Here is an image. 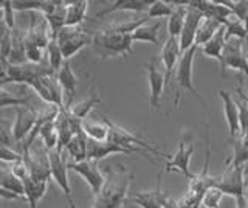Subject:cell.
Wrapping results in <instances>:
<instances>
[{
	"instance_id": "1",
	"label": "cell",
	"mask_w": 248,
	"mask_h": 208,
	"mask_svg": "<svg viewBox=\"0 0 248 208\" xmlns=\"http://www.w3.org/2000/svg\"><path fill=\"white\" fill-rule=\"evenodd\" d=\"M130 183L132 174L126 166L118 165L115 169H108L104 187L93 199L92 208H123L124 204H127Z\"/></svg>"
},
{
	"instance_id": "2",
	"label": "cell",
	"mask_w": 248,
	"mask_h": 208,
	"mask_svg": "<svg viewBox=\"0 0 248 208\" xmlns=\"http://www.w3.org/2000/svg\"><path fill=\"white\" fill-rule=\"evenodd\" d=\"M93 48L96 50V53L103 59L123 58L132 53V48H134V37H132V34L118 33L116 30L112 28V25H108L95 34Z\"/></svg>"
},
{
	"instance_id": "3",
	"label": "cell",
	"mask_w": 248,
	"mask_h": 208,
	"mask_svg": "<svg viewBox=\"0 0 248 208\" xmlns=\"http://www.w3.org/2000/svg\"><path fill=\"white\" fill-rule=\"evenodd\" d=\"M197 51H199L197 47H192L191 50L183 53L182 58H180V63H178V65H177V70H175L177 89H175V96H174V111H177L178 106H180L182 95L185 94V92H191V94L202 103L203 109L206 111L205 99L202 98L199 90L196 89V86H194V59H196Z\"/></svg>"
},
{
	"instance_id": "4",
	"label": "cell",
	"mask_w": 248,
	"mask_h": 208,
	"mask_svg": "<svg viewBox=\"0 0 248 208\" xmlns=\"http://www.w3.org/2000/svg\"><path fill=\"white\" fill-rule=\"evenodd\" d=\"M103 120L107 123V126H108V140H110L112 143L123 146V148L129 149L132 154H134V152L144 154V151H147L149 154H152V156H158V157L166 159V160L170 159V156H168L166 152H163L161 149H158L157 146L147 143L146 140H143L141 137L132 134L130 130L124 129L123 126L110 121V120H108V117H106V115H103Z\"/></svg>"
},
{
	"instance_id": "5",
	"label": "cell",
	"mask_w": 248,
	"mask_h": 208,
	"mask_svg": "<svg viewBox=\"0 0 248 208\" xmlns=\"http://www.w3.org/2000/svg\"><path fill=\"white\" fill-rule=\"evenodd\" d=\"M93 39H95V34L85 32L82 25L62 28L56 37L65 61H70V58L75 56L76 53H79L87 45H93Z\"/></svg>"
},
{
	"instance_id": "6",
	"label": "cell",
	"mask_w": 248,
	"mask_h": 208,
	"mask_svg": "<svg viewBox=\"0 0 248 208\" xmlns=\"http://www.w3.org/2000/svg\"><path fill=\"white\" fill-rule=\"evenodd\" d=\"M45 75H56L50 67H41L34 64H23V65H6L2 67V80L0 84L5 87L6 82L14 84H25L31 86V82H34L37 78Z\"/></svg>"
},
{
	"instance_id": "7",
	"label": "cell",
	"mask_w": 248,
	"mask_h": 208,
	"mask_svg": "<svg viewBox=\"0 0 248 208\" xmlns=\"http://www.w3.org/2000/svg\"><path fill=\"white\" fill-rule=\"evenodd\" d=\"M48 160H50V168H51V179L56 182L58 187L64 192V197L70 208H78L76 202L72 196V188H70V180H68V161L64 151H59L58 148L48 151Z\"/></svg>"
},
{
	"instance_id": "8",
	"label": "cell",
	"mask_w": 248,
	"mask_h": 208,
	"mask_svg": "<svg viewBox=\"0 0 248 208\" xmlns=\"http://www.w3.org/2000/svg\"><path fill=\"white\" fill-rule=\"evenodd\" d=\"M245 166H230L223 174L213 177V187L219 188L225 196L242 197L245 196Z\"/></svg>"
},
{
	"instance_id": "9",
	"label": "cell",
	"mask_w": 248,
	"mask_h": 208,
	"mask_svg": "<svg viewBox=\"0 0 248 208\" xmlns=\"http://www.w3.org/2000/svg\"><path fill=\"white\" fill-rule=\"evenodd\" d=\"M222 58V75H225L227 68H231V70L240 72L248 76V53L245 50L244 41L230 39L225 45Z\"/></svg>"
},
{
	"instance_id": "10",
	"label": "cell",
	"mask_w": 248,
	"mask_h": 208,
	"mask_svg": "<svg viewBox=\"0 0 248 208\" xmlns=\"http://www.w3.org/2000/svg\"><path fill=\"white\" fill-rule=\"evenodd\" d=\"M194 144L191 140V135L189 134H185L180 142H178V148L175 151L174 156H170V159L166 161V171L168 173H180L183 176L188 177V180L192 177L194 173H191V157L194 154Z\"/></svg>"
},
{
	"instance_id": "11",
	"label": "cell",
	"mask_w": 248,
	"mask_h": 208,
	"mask_svg": "<svg viewBox=\"0 0 248 208\" xmlns=\"http://www.w3.org/2000/svg\"><path fill=\"white\" fill-rule=\"evenodd\" d=\"M31 89L41 96L46 104L56 106V107H65V99H64V92L58 81L56 75H45L37 78L34 82H31Z\"/></svg>"
},
{
	"instance_id": "12",
	"label": "cell",
	"mask_w": 248,
	"mask_h": 208,
	"mask_svg": "<svg viewBox=\"0 0 248 208\" xmlns=\"http://www.w3.org/2000/svg\"><path fill=\"white\" fill-rule=\"evenodd\" d=\"M70 171H75L78 176H81L82 179L87 182L93 194H99V191L103 190L106 183V174L98 168V161L95 160H84L78 161V163H68Z\"/></svg>"
},
{
	"instance_id": "13",
	"label": "cell",
	"mask_w": 248,
	"mask_h": 208,
	"mask_svg": "<svg viewBox=\"0 0 248 208\" xmlns=\"http://www.w3.org/2000/svg\"><path fill=\"white\" fill-rule=\"evenodd\" d=\"M14 111H16V120L13 125V134H14L16 143L20 144L30 135L31 130L34 129L36 123L39 120V113L41 112L31 109L28 106L16 107Z\"/></svg>"
},
{
	"instance_id": "14",
	"label": "cell",
	"mask_w": 248,
	"mask_h": 208,
	"mask_svg": "<svg viewBox=\"0 0 248 208\" xmlns=\"http://www.w3.org/2000/svg\"><path fill=\"white\" fill-rule=\"evenodd\" d=\"M203 14H202L196 6H192L191 2H188V11H186V20H185V27L183 32L178 37L180 41V48L182 53H186L191 50L192 47H196V36H197V30L203 20Z\"/></svg>"
},
{
	"instance_id": "15",
	"label": "cell",
	"mask_w": 248,
	"mask_h": 208,
	"mask_svg": "<svg viewBox=\"0 0 248 208\" xmlns=\"http://www.w3.org/2000/svg\"><path fill=\"white\" fill-rule=\"evenodd\" d=\"M147 68V81H149V104L152 109L158 111L161 104V95L163 89L166 86V76L165 70H160V67L157 65V61H151L149 64H146Z\"/></svg>"
},
{
	"instance_id": "16",
	"label": "cell",
	"mask_w": 248,
	"mask_h": 208,
	"mask_svg": "<svg viewBox=\"0 0 248 208\" xmlns=\"http://www.w3.org/2000/svg\"><path fill=\"white\" fill-rule=\"evenodd\" d=\"M182 48H180V41L177 37H168L166 42L163 44L161 48V63L163 68H165V76H166V86L172 81L174 70H177V65L180 63L182 58Z\"/></svg>"
},
{
	"instance_id": "17",
	"label": "cell",
	"mask_w": 248,
	"mask_h": 208,
	"mask_svg": "<svg viewBox=\"0 0 248 208\" xmlns=\"http://www.w3.org/2000/svg\"><path fill=\"white\" fill-rule=\"evenodd\" d=\"M219 96L223 103V112H225V118H227L230 137L236 140L237 137H240V118H239V107L236 103V98L228 90H220Z\"/></svg>"
},
{
	"instance_id": "18",
	"label": "cell",
	"mask_w": 248,
	"mask_h": 208,
	"mask_svg": "<svg viewBox=\"0 0 248 208\" xmlns=\"http://www.w3.org/2000/svg\"><path fill=\"white\" fill-rule=\"evenodd\" d=\"M56 76H58V81L62 87V92H64L65 107L68 109V107L73 106V98H75L76 89H78V78L73 73V68H72V64H70V61H65L64 65H62V68Z\"/></svg>"
},
{
	"instance_id": "19",
	"label": "cell",
	"mask_w": 248,
	"mask_h": 208,
	"mask_svg": "<svg viewBox=\"0 0 248 208\" xmlns=\"http://www.w3.org/2000/svg\"><path fill=\"white\" fill-rule=\"evenodd\" d=\"M192 6H196V8L203 14L205 17H211V19H216L225 24V20L230 19L232 16L231 10L228 8L227 5L223 2H209V0H194L191 2Z\"/></svg>"
},
{
	"instance_id": "20",
	"label": "cell",
	"mask_w": 248,
	"mask_h": 208,
	"mask_svg": "<svg viewBox=\"0 0 248 208\" xmlns=\"http://www.w3.org/2000/svg\"><path fill=\"white\" fill-rule=\"evenodd\" d=\"M154 3V0H116L112 3V6L98 11L95 14V17H104L108 16L112 13H120V11H130V13H143V11H149L151 5Z\"/></svg>"
},
{
	"instance_id": "21",
	"label": "cell",
	"mask_w": 248,
	"mask_h": 208,
	"mask_svg": "<svg viewBox=\"0 0 248 208\" xmlns=\"http://www.w3.org/2000/svg\"><path fill=\"white\" fill-rule=\"evenodd\" d=\"M112 154H132L129 149L123 148V146H118L112 143L110 140L106 142H95L89 138V151H87V160H95L99 161Z\"/></svg>"
},
{
	"instance_id": "22",
	"label": "cell",
	"mask_w": 248,
	"mask_h": 208,
	"mask_svg": "<svg viewBox=\"0 0 248 208\" xmlns=\"http://www.w3.org/2000/svg\"><path fill=\"white\" fill-rule=\"evenodd\" d=\"M227 32H225V25L219 30V33H217L211 41L206 42L203 47H200L199 50L203 53L206 58H211L214 61L220 64L222 67V55H223V50H225V45H227Z\"/></svg>"
},
{
	"instance_id": "23",
	"label": "cell",
	"mask_w": 248,
	"mask_h": 208,
	"mask_svg": "<svg viewBox=\"0 0 248 208\" xmlns=\"http://www.w3.org/2000/svg\"><path fill=\"white\" fill-rule=\"evenodd\" d=\"M209 146H206V157H205V163L202 168L200 173H194L192 177L189 179V188L188 191L197 192V194L203 196V192L213 187V177L208 174V166H209Z\"/></svg>"
},
{
	"instance_id": "24",
	"label": "cell",
	"mask_w": 248,
	"mask_h": 208,
	"mask_svg": "<svg viewBox=\"0 0 248 208\" xmlns=\"http://www.w3.org/2000/svg\"><path fill=\"white\" fill-rule=\"evenodd\" d=\"M161 194L160 183L155 185L154 190L149 191H138L134 196L127 199L129 204H137L140 208H163L161 207Z\"/></svg>"
},
{
	"instance_id": "25",
	"label": "cell",
	"mask_w": 248,
	"mask_h": 208,
	"mask_svg": "<svg viewBox=\"0 0 248 208\" xmlns=\"http://www.w3.org/2000/svg\"><path fill=\"white\" fill-rule=\"evenodd\" d=\"M87 151H89V137L84 134L75 135L72 142L67 144L64 152L70 157L68 163H78V161L87 160Z\"/></svg>"
},
{
	"instance_id": "26",
	"label": "cell",
	"mask_w": 248,
	"mask_h": 208,
	"mask_svg": "<svg viewBox=\"0 0 248 208\" xmlns=\"http://www.w3.org/2000/svg\"><path fill=\"white\" fill-rule=\"evenodd\" d=\"M186 11H188V2H174V13L168 19V33L169 37H180L185 20H186Z\"/></svg>"
},
{
	"instance_id": "27",
	"label": "cell",
	"mask_w": 248,
	"mask_h": 208,
	"mask_svg": "<svg viewBox=\"0 0 248 208\" xmlns=\"http://www.w3.org/2000/svg\"><path fill=\"white\" fill-rule=\"evenodd\" d=\"M23 185H25V200L28 202L30 208H37V204L46 194L48 182H36L28 176L23 179Z\"/></svg>"
},
{
	"instance_id": "28",
	"label": "cell",
	"mask_w": 248,
	"mask_h": 208,
	"mask_svg": "<svg viewBox=\"0 0 248 208\" xmlns=\"http://www.w3.org/2000/svg\"><path fill=\"white\" fill-rule=\"evenodd\" d=\"M223 27L222 22L211 19V17H203L202 24L197 30V36H196V47L200 48L203 47L206 42H209L213 37L219 33V30Z\"/></svg>"
},
{
	"instance_id": "29",
	"label": "cell",
	"mask_w": 248,
	"mask_h": 208,
	"mask_svg": "<svg viewBox=\"0 0 248 208\" xmlns=\"http://www.w3.org/2000/svg\"><path fill=\"white\" fill-rule=\"evenodd\" d=\"M101 103V98L99 95L96 94V90L95 89H92L90 92V95L82 99V101H78V103H73L72 107H68V112L73 115V117L76 118H79V120H87L89 117V113L95 109V107Z\"/></svg>"
},
{
	"instance_id": "30",
	"label": "cell",
	"mask_w": 248,
	"mask_h": 208,
	"mask_svg": "<svg viewBox=\"0 0 248 208\" xmlns=\"http://www.w3.org/2000/svg\"><path fill=\"white\" fill-rule=\"evenodd\" d=\"M89 10L87 0H76V2H68L67 5V17H65V27H81L85 20Z\"/></svg>"
},
{
	"instance_id": "31",
	"label": "cell",
	"mask_w": 248,
	"mask_h": 208,
	"mask_svg": "<svg viewBox=\"0 0 248 208\" xmlns=\"http://www.w3.org/2000/svg\"><path fill=\"white\" fill-rule=\"evenodd\" d=\"M248 163V132L242 134L234 140V149L231 157L227 160V168L230 166H245Z\"/></svg>"
},
{
	"instance_id": "32",
	"label": "cell",
	"mask_w": 248,
	"mask_h": 208,
	"mask_svg": "<svg viewBox=\"0 0 248 208\" xmlns=\"http://www.w3.org/2000/svg\"><path fill=\"white\" fill-rule=\"evenodd\" d=\"M0 187H2V190L14 192V194H17L22 199H25V185H23V180L19 179V177L11 171V168L2 169V176H0Z\"/></svg>"
},
{
	"instance_id": "33",
	"label": "cell",
	"mask_w": 248,
	"mask_h": 208,
	"mask_svg": "<svg viewBox=\"0 0 248 208\" xmlns=\"http://www.w3.org/2000/svg\"><path fill=\"white\" fill-rule=\"evenodd\" d=\"M163 27V22H155V24H144L140 27L137 32L132 34L134 37V42H149L154 45H158L160 39H158V34H160V30Z\"/></svg>"
},
{
	"instance_id": "34",
	"label": "cell",
	"mask_w": 248,
	"mask_h": 208,
	"mask_svg": "<svg viewBox=\"0 0 248 208\" xmlns=\"http://www.w3.org/2000/svg\"><path fill=\"white\" fill-rule=\"evenodd\" d=\"M84 132L90 140H95V142L108 140V126L104 120H103V123L92 121L89 118L84 120Z\"/></svg>"
},
{
	"instance_id": "35",
	"label": "cell",
	"mask_w": 248,
	"mask_h": 208,
	"mask_svg": "<svg viewBox=\"0 0 248 208\" xmlns=\"http://www.w3.org/2000/svg\"><path fill=\"white\" fill-rule=\"evenodd\" d=\"M225 32H227V41L230 39H240L245 41L248 37V28L244 20H240L234 16L225 20Z\"/></svg>"
},
{
	"instance_id": "36",
	"label": "cell",
	"mask_w": 248,
	"mask_h": 208,
	"mask_svg": "<svg viewBox=\"0 0 248 208\" xmlns=\"http://www.w3.org/2000/svg\"><path fill=\"white\" fill-rule=\"evenodd\" d=\"M46 56H48V67L58 75L62 65H64L65 59H64V55H62V50L59 47L56 37H51L48 47H46Z\"/></svg>"
},
{
	"instance_id": "37",
	"label": "cell",
	"mask_w": 248,
	"mask_h": 208,
	"mask_svg": "<svg viewBox=\"0 0 248 208\" xmlns=\"http://www.w3.org/2000/svg\"><path fill=\"white\" fill-rule=\"evenodd\" d=\"M41 138L44 142V148L46 151H53L58 148L59 144V135H58V129H56V120L45 123L41 129Z\"/></svg>"
},
{
	"instance_id": "38",
	"label": "cell",
	"mask_w": 248,
	"mask_h": 208,
	"mask_svg": "<svg viewBox=\"0 0 248 208\" xmlns=\"http://www.w3.org/2000/svg\"><path fill=\"white\" fill-rule=\"evenodd\" d=\"M174 13V2H166V0H154L149 11L146 13V16L149 19H169L170 14Z\"/></svg>"
},
{
	"instance_id": "39",
	"label": "cell",
	"mask_w": 248,
	"mask_h": 208,
	"mask_svg": "<svg viewBox=\"0 0 248 208\" xmlns=\"http://www.w3.org/2000/svg\"><path fill=\"white\" fill-rule=\"evenodd\" d=\"M13 51V32L3 25V33L0 37V56H2V67L10 65V56Z\"/></svg>"
},
{
	"instance_id": "40",
	"label": "cell",
	"mask_w": 248,
	"mask_h": 208,
	"mask_svg": "<svg viewBox=\"0 0 248 208\" xmlns=\"http://www.w3.org/2000/svg\"><path fill=\"white\" fill-rule=\"evenodd\" d=\"M31 96L27 95V96H16V95H11L10 92H6L5 87L0 89V107H10L13 106L14 109L16 107H22V106H27L30 103Z\"/></svg>"
},
{
	"instance_id": "41",
	"label": "cell",
	"mask_w": 248,
	"mask_h": 208,
	"mask_svg": "<svg viewBox=\"0 0 248 208\" xmlns=\"http://www.w3.org/2000/svg\"><path fill=\"white\" fill-rule=\"evenodd\" d=\"M223 196L225 194L219 188L211 187L203 192V196H202V205L205 208H220Z\"/></svg>"
},
{
	"instance_id": "42",
	"label": "cell",
	"mask_w": 248,
	"mask_h": 208,
	"mask_svg": "<svg viewBox=\"0 0 248 208\" xmlns=\"http://www.w3.org/2000/svg\"><path fill=\"white\" fill-rule=\"evenodd\" d=\"M45 0H33V2H23V0H11V8L14 11L25 13H42Z\"/></svg>"
},
{
	"instance_id": "43",
	"label": "cell",
	"mask_w": 248,
	"mask_h": 208,
	"mask_svg": "<svg viewBox=\"0 0 248 208\" xmlns=\"http://www.w3.org/2000/svg\"><path fill=\"white\" fill-rule=\"evenodd\" d=\"M223 3L231 10L232 16L245 22L248 16V0H236V2L234 0H225Z\"/></svg>"
},
{
	"instance_id": "44",
	"label": "cell",
	"mask_w": 248,
	"mask_h": 208,
	"mask_svg": "<svg viewBox=\"0 0 248 208\" xmlns=\"http://www.w3.org/2000/svg\"><path fill=\"white\" fill-rule=\"evenodd\" d=\"M177 207L178 208H200L202 207V196L197 192L188 191L185 196L177 199Z\"/></svg>"
},
{
	"instance_id": "45",
	"label": "cell",
	"mask_w": 248,
	"mask_h": 208,
	"mask_svg": "<svg viewBox=\"0 0 248 208\" xmlns=\"http://www.w3.org/2000/svg\"><path fill=\"white\" fill-rule=\"evenodd\" d=\"M0 159H2L3 163H16V161H20L23 160L22 152L13 149L11 146H3L2 144V149H0Z\"/></svg>"
},
{
	"instance_id": "46",
	"label": "cell",
	"mask_w": 248,
	"mask_h": 208,
	"mask_svg": "<svg viewBox=\"0 0 248 208\" xmlns=\"http://www.w3.org/2000/svg\"><path fill=\"white\" fill-rule=\"evenodd\" d=\"M0 140H2L3 146H11V148H13V144L16 143L14 134H13V126L5 120L0 121Z\"/></svg>"
},
{
	"instance_id": "47",
	"label": "cell",
	"mask_w": 248,
	"mask_h": 208,
	"mask_svg": "<svg viewBox=\"0 0 248 208\" xmlns=\"http://www.w3.org/2000/svg\"><path fill=\"white\" fill-rule=\"evenodd\" d=\"M2 14H3V22L8 30H16V20H14V10L11 8V0L2 2Z\"/></svg>"
},
{
	"instance_id": "48",
	"label": "cell",
	"mask_w": 248,
	"mask_h": 208,
	"mask_svg": "<svg viewBox=\"0 0 248 208\" xmlns=\"http://www.w3.org/2000/svg\"><path fill=\"white\" fill-rule=\"evenodd\" d=\"M0 196H2L3 199H8V200H19V199H22L20 196L14 194V192H10V191L2 190V188H0Z\"/></svg>"
},
{
	"instance_id": "49",
	"label": "cell",
	"mask_w": 248,
	"mask_h": 208,
	"mask_svg": "<svg viewBox=\"0 0 248 208\" xmlns=\"http://www.w3.org/2000/svg\"><path fill=\"white\" fill-rule=\"evenodd\" d=\"M236 208H248V197L242 196L236 199Z\"/></svg>"
},
{
	"instance_id": "50",
	"label": "cell",
	"mask_w": 248,
	"mask_h": 208,
	"mask_svg": "<svg viewBox=\"0 0 248 208\" xmlns=\"http://www.w3.org/2000/svg\"><path fill=\"white\" fill-rule=\"evenodd\" d=\"M245 25H247V28H248V16H247V19H245Z\"/></svg>"
},
{
	"instance_id": "51",
	"label": "cell",
	"mask_w": 248,
	"mask_h": 208,
	"mask_svg": "<svg viewBox=\"0 0 248 208\" xmlns=\"http://www.w3.org/2000/svg\"><path fill=\"white\" fill-rule=\"evenodd\" d=\"M247 99H248V94H247Z\"/></svg>"
}]
</instances>
